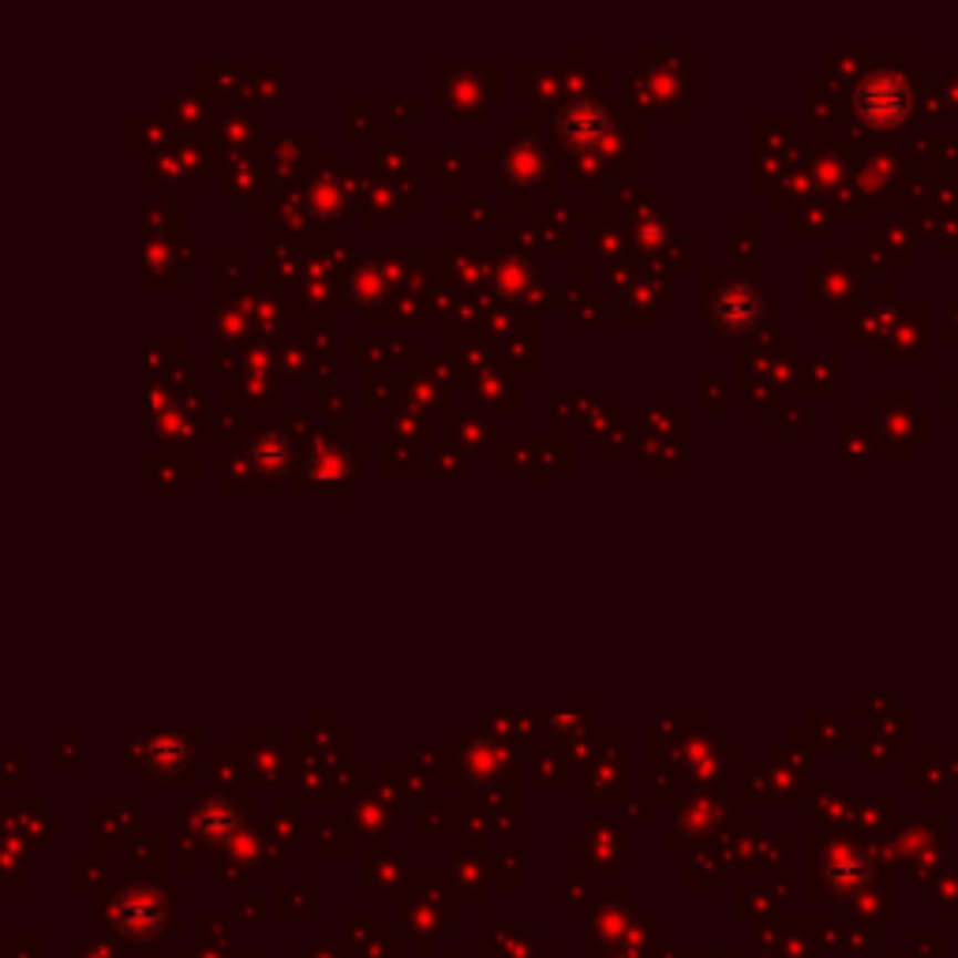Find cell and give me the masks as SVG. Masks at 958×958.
<instances>
[{
  "instance_id": "cell-1",
  "label": "cell",
  "mask_w": 958,
  "mask_h": 958,
  "mask_svg": "<svg viewBox=\"0 0 958 958\" xmlns=\"http://www.w3.org/2000/svg\"><path fill=\"white\" fill-rule=\"evenodd\" d=\"M857 105H862V113L873 124H892L895 116L906 109V91L898 79L876 75V79H868L862 91H857Z\"/></svg>"
},
{
  "instance_id": "cell-2",
  "label": "cell",
  "mask_w": 958,
  "mask_h": 958,
  "mask_svg": "<svg viewBox=\"0 0 958 958\" xmlns=\"http://www.w3.org/2000/svg\"><path fill=\"white\" fill-rule=\"evenodd\" d=\"M715 315L723 319L727 326H749L756 319V300L749 296L745 289H727L723 296L715 300Z\"/></svg>"
}]
</instances>
